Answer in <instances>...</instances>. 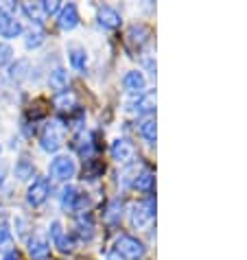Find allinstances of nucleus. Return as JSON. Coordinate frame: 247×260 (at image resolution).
Listing matches in <instances>:
<instances>
[{
    "label": "nucleus",
    "instance_id": "nucleus-16",
    "mask_svg": "<svg viewBox=\"0 0 247 260\" xmlns=\"http://www.w3.org/2000/svg\"><path fill=\"white\" fill-rule=\"evenodd\" d=\"M48 83H50V88H53L57 94H59V92H66V88H68V75H66V70H64L61 66H57L48 75Z\"/></svg>",
    "mask_w": 247,
    "mask_h": 260
},
{
    "label": "nucleus",
    "instance_id": "nucleus-9",
    "mask_svg": "<svg viewBox=\"0 0 247 260\" xmlns=\"http://www.w3.org/2000/svg\"><path fill=\"white\" fill-rule=\"evenodd\" d=\"M149 40H151V31H149L147 24H132V26H129L127 44H132V46H136L138 50H140Z\"/></svg>",
    "mask_w": 247,
    "mask_h": 260
},
{
    "label": "nucleus",
    "instance_id": "nucleus-32",
    "mask_svg": "<svg viewBox=\"0 0 247 260\" xmlns=\"http://www.w3.org/2000/svg\"><path fill=\"white\" fill-rule=\"evenodd\" d=\"M142 63H144V68H147L149 75H151V77H156V61L151 59V57H144Z\"/></svg>",
    "mask_w": 247,
    "mask_h": 260
},
{
    "label": "nucleus",
    "instance_id": "nucleus-6",
    "mask_svg": "<svg viewBox=\"0 0 247 260\" xmlns=\"http://www.w3.org/2000/svg\"><path fill=\"white\" fill-rule=\"evenodd\" d=\"M48 194H50L48 177H38V179H33V184L28 186V190H26V204L38 208L48 199Z\"/></svg>",
    "mask_w": 247,
    "mask_h": 260
},
{
    "label": "nucleus",
    "instance_id": "nucleus-4",
    "mask_svg": "<svg viewBox=\"0 0 247 260\" xmlns=\"http://www.w3.org/2000/svg\"><path fill=\"white\" fill-rule=\"evenodd\" d=\"M59 201H61V208L68 212H81L88 206V197L77 186H66L59 194Z\"/></svg>",
    "mask_w": 247,
    "mask_h": 260
},
{
    "label": "nucleus",
    "instance_id": "nucleus-14",
    "mask_svg": "<svg viewBox=\"0 0 247 260\" xmlns=\"http://www.w3.org/2000/svg\"><path fill=\"white\" fill-rule=\"evenodd\" d=\"M99 24L103 28H118L120 26V13L114 7H101L99 9Z\"/></svg>",
    "mask_w": 247,
    "mask_h": 260
},
{
    "label": "nucleus",
    "instance_id": "nucleus-15",
    "mask_svg": "<svg viewBox=\"0 0 247 260\" xmlns=\"http://www.w3.org/2000/svg\"><path fill=\"white\" fill-rule=\"evenodd\" d=\"M77 236L81 238V241H92V236H94V221H92V214L83 212V214L77 219Z\"/></svg>",
    "mask_w": 247,
    "mask_h": 260
},
{
    "label": "nucleus",
    "instance_id": "nucleus-33",
    "mask_svg": "<svg viewBox=\"0 0 247 260\" xmlns=\"http://www.w3.org/2000/svg\"><path fill=\"white\" fill-rule=\"evenodd\" d=\"M5 260H20V258H18V251H13V249H11V251H7V254H5Z\"/></svg>",
    "mask_w": 247,
    "mask_h": 260
},
{
    "label": "nucleus",
    "instance_id": "nucleus-17",
    "mask_svg": "<svg viewBox=\"0 0 247 260\" xmlns=\"http://www.w3.org/2000/svg\"><path fill=\"white\" fill-rule=\"evenodd\" d=\"M22 11L31 22H35V26H42V22H44V18H46L44 9H42V3H24Z\"/></svg>",
    "mask_w": 247,
    "mask_h": 260
},
{
    "label": "nucleus",
    "instance_id": "nucleus-31",
    "mask_svg": "<svg viewBox=\"0 0 247 260\" xmlns=\"http://www.w3.org/2000/svg\"><path fill=\"white\" fill-rule=\"evenodd\" d=\"M42 9H44V16H55L61 7H59V3H42Z\"/></svg>",
    "mask_w": 247,
    "mask_h": 260
},
{
    "label": "nucleus",
    "instance_id": "nucleus-24",
    "mask_svg": "<svg viewBox=\"0 0 247 260\" xmlns=\"http://www.w3.org/2000/svg\"><path fill=\"white\" fill-rule=\"evenodd\" d=\"M28 61L26 59H18L16 63H11L9 68V77L13 79V81H24V79L28 77Z\"/></svg>",
    "mask_w": 247,
    "mask_h": 260
},
{
    "label": "nucleus",
    "instance_id": "nucleus-30",
    "mask_svg": "<svg viewBox=\"0 0 247 260\" xmlns=\"http://www.w3.org/2000/svg\"><path fill=\"white\" fill-rule=\"evenodd\" d=\"M11 55H13L11 46H9V44H5V42H0V66L9 63V61H11Z\"/></svg>",
    "mask_w": 247,
    "mask_h": 260
},
{
    "label": "nucleus",
    "instance_id": "nucleus-25",
    "mask_svg": "<svg viewBox=\"0 0 247 260\" xmlns=\"http://www.w3.org/2000/svg\"><path fill=\"white\" fill-rule=\"evenodd\" d=\"M44 40H46L44 28L35 26V28H31V31L26 33V48H38V46L44 44Z\"/></svg>",
    "mask_w": 247,
    "mask_h": 260
},
{
    "label": "nucleus",
    "instance_id": "nucleus-28",
    "mask_svg": "<svg viewBox=\"0 0 247 260\" xmlns=\"http://www.w3.org/2000/svg\"><path fill=\"white\" fill-rule=\"evenodd\" d=\"M11 247V230L7 223H0V251H9Z\"/></svg>",
    "mask_w": 247,
    "mask_h": 260
},
{
    "label": "nucleus",
    "instance_id": "nucleus-7",
    "mask_svg": "<svg viewBox=\"0 0 247 260\" xmlns=\"http://www.w3.org/2000/svg\"><path fill=\"white\" fill-rule=\"evenodd\" d=\"M110 153H112V157L118 164H132V160L136 157V147L129 140H125V138H116L112 142Z\"/></svg>",
    "mask_w": 247,
    "mask_h": 260
},
{
    "label": "nucleus",
    "instance_id": "nucleus-22",
    "mask_svg": "<svg viewBox=\"0 0 247 260\" xmlns=\"http://www.w3.org/2000/svg\"><path fill=\"white\" fill-rule=\"evenodd\" d=\"M75 149L81 153L83 157H90L92 153V149H94V144H92V134H79L77 138H75Z\"/></svg>",
    "mask_w": 247,
    "mask_h": 260
},
{
    "label": "nucleus",
    "instance_id": "nucleus-8",
    "mask_svg": "<svg viewBox=\"0 0 247 260\" xmlns=\"http://www.w3.org/2000/svg\"><path fill=\"white\" fill-rule=\"evenodd\" d=\"M127 112L132 114H138V116H144L147 118V114L153 112L156 107V101H153V92H142V94H138L134 101H129L127 103Z\"/></svg>",
    "mask_w": 247,
    "mask_h": 260
},
{
    "label": "nucleus",
    "instance_id": "nucleus-23",
    "mask_svg": "<svg viewBox=\"0 0 247 260\" xmlns=\"http://www.w3.org/2000/svg\"><path fill=\"white\" fill-rule=\"evenodd\" d=\"M55 107L57 110H61V112H70V110H75V94L72 92H59V94H55Z\"/></svg>",
    "mask_w": 247,
    "mask_h": 260
},
{
    "label": "nucleus",
    "instance_id": "nucleus-29",
    "mask_svg": "<svg viewBox=\"0 0 247 260\" xmlns=\"http://www.w3.org/2000/svg\"><path fill=\"white\" fill-rule=\"evenodd\" d=\"M136 177H138V166H136V164H127L125 169H122L120 182H122V186H132Z\"/></svg>",
    "mask_w": 247,
    "mask_h": 260
},
{
    "label": "nucleus",
    "instance_id": "nucleus-20",
    "mask_svg": "<svg viewBox=\"0 0 247 260\" xmlns=\"http://www.w3.org/2000/svg\"><path fill=\"white\" fill-rule=\"evenodd\" d=\"M153 182H156L153 173H151V171H142V173H138V177L134 179L132 186L136 190H140V192H151V190H153Z\"/></svg>",
    "mask_w": 247,
    "mask_h": 260
},
{
    "label": "nucleus",
    "instance_id": "nucleus-11",
    "mask_svg": "<svg viewBox=\"0 0 247 260\" xmlns=\"http://www.w3.org/2000/svg\"><path fill=\"white\" fill-rule=\"evenodd\" d=\"M20 33H22V22H20L18 18L7 16V13L0 11V35L11 40V38H18Z\"/></svg>",
    "mask_w": 247,
    "mask_h": 260
},
{
    "label": "nucleus",
    "instance_id": "nucleus-1",
    "mask_svg": "<svg viewBox=\"0 0 247 260\" xmlns=\"http://www.w3.org/2000/svg\"><path fill=\"white\" fill-rule=\"evenodd\" d=\"M64 140H66V125L61 120H48L44 127H42L40 134V147L48 151V153H55V151L61 149Z\"/></svg>",
    "mask_w": 247,
    "mask_h": 260
},
{
    "label": "nucleus",
    "instance_id": "nucleus-13",
    "mask_svg": "<svg viewBox=\"0 0 247 260\" xmlns=\"http://www.w3.org/2000/svg\"><path fill=\"white\" fill-rule=\"evenodd\" d=\"M28 256L33 260H46L50 256V243L42 236L28 238Z\"/></svg>",
    "mask_w": 247,
    "mask_h": 260
},
{
    "label": "nucleus",
    "instance_id": "nucleus-3",
    "mask_svg": "<svg viewBox=\"0 0 247 260\" xmlns=\"http://www.w3.org/2000/svg\"><path fill=\"white\" fill-rule=\"evenodd\" d=\"M156 219V199H144L140 204H134L129 210V221L136 230H149V225Z\"/></svg>",
    "mask_w": 247,
    "mask_h": 260
},
{
    "label": "nucleus",
    "instance_id": "nucleus-18",
    "mask_svg": "<svg viewBox=\"0 0 247 260\" xmlns=\"http://www.w3.org/2000/svg\"><path fill=\"white\" fill-rule=\"evenodd\" d=\"M68 61H70V66L75 68V70H85V66H88V55H85V50L83 48H79V46H72L68 50Z\"/></svg>",
    "mask_w": 247,
    "mask_h": 260
},
{
    "label": "nucleus",
    "instance_id": "nucleus-12",
    "mask_svg": "<svg viewBox=\"0 0 247 260\" xmlns=\"http://www.w3.org/2000/svg\"><path fill=\"white\" fill-rule=\"evenodd\" d=\"M122 85H125L127 92H132V94H142L144 92V85H147V79L140 70H129L125 77H122Z\"/></svg>",
    "mask_w": 247,
    "mask_h": 260
},
{
    "label": "nucleus",
    "instance_id": "nucleus-27",
    "mask_svg": "<svg viewBox=\"0 0 247 260\" xmlns=\"http://www.w3.org/2000/svg\"><path fill=\"white\" fill-rule=\"evenodd\" d=\"M105 173V166L97 162V160H88L85 162V169H83V177H88V179H99L101 175Z\"/></svg>",
    "mask_w": 247,
    "mask_h": 260
},
{
    "label": "nucleus",
    "instance_id": "nucleus-19",
    "mask_svg": "<svg viewBox=\"0 0 247 260\" xmlns=\"http://www.w3.org/2000/svg\"><path fill=\"white\" fill-rule=\"evenodd\" d=\"M138 134L144 138V142L156 144V120L151 118V116L142 118L140 122H138Z\"/></svg>",
    "mask_w": 247,
    "mask_h": 260
},
{
    "label": "nucleus",
    "instance_id": "nucleus-26",
    "mask_svg": "<svg viewBox=\"0 0 247 260\" xmlns=\"http://www.w3.org/2000/svg\"><path fill=\"white\" fill-rule=\"evenodd\" d=\"M33 175H35V166H33V162L24 160V157L16 162V177H18V179H22V182H24V179H31Z\"/></svg>",
    "mask_w": 247,
    "mask_h": 260
},
{
    "label": "nucleus",
    "instance_id": "nucleus-34",
    "mask_svg": "<svg viewBox=\"0 0 247 260\" xmlns=\"http://www.w3.org/2000/svg\"><path fill=\"white\" fill-rule=\"evenodd\" d=\"M5 184V166H0V186Z\"/></svg>",
    "mask_w": 247,
    "mask_h": 260
},
{
    "label": "nucleus",
    "instance_id": "nucleus-2",
    "mask_svg": "<svg viewBox=\"0 0 247 260\" xmlns=\"http://www.w3.org/2000/svg\"><path fill=\"white\" fill-rule=\"evenodd\" d=\"M114 251H116V254H118L122 260H142L147 247H144L142 241H138V238L132 236V234H120L118 238H116Z\"/></svg>",
    "mask_w": 247,
    "mask_h": 260
},
{
    "label": "nucleus",
    "instance_id": "nucleus-21",
    "mask_svg": "<svg viewBox=\"0 0 247 260\" xmlns=\"http://www.w3.org/2000/svg\"><path fill=\"white\" fill-rule=\"evenodd\" d=\"M120 219H122V201L112 199L105 210V221L110 223V225H116V223H120Z\"/></svg>",
    "mask_w": 247,
    "mask_h": 260
},
{
    "label": "nucleus",
    "instance_id": "nucleus-5",
    "mask_svg": "<svg viewBox=\"0 0 247 260\" xmlns=\"http://www.w3.org/2000/svg\"><path fill=\"white\" fill-rule=\"evenodd\" d=\"M77 173V164L70 155H57L53 162H50V175L57 182H68V179Z\"/></svg>",
    "mask_w": 247,
    "mask_h": 260
},
{
    "label": "nucleus",
    "instance_id": "nucleus-10",
    "mask_svg": "<svg viewBox=\"0 0 247 260\" xmlns=\"http://www.w3.org/2000/svg\"><path fill=\"white\" fill-rule=\"evenodd\" d=\"M57 24L64 31H72V28L79 26V11L75 5H66L59 9V16H57Z\"/></svg>",
    "mask_w": 247,
    "mask_h": 260
}]
</instances>
